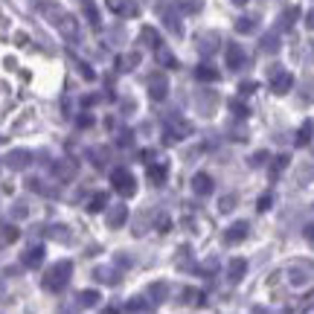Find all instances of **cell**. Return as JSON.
Here are the masks:
<instances>
[{"mask_svg":"<svg viewBox=\"0 0 314 314\" xmlns=\"http://www.w3.org/2000/svg\"><path fill=\"white\" fill-rule=\"evenodd\" d=\"M9 166L23 169V166H26V151H15V154H9Z\"/></svg>","mask_w":314,"mask_h":314,"instance_id":"obj_1","label":"cell"}]
</instances>
